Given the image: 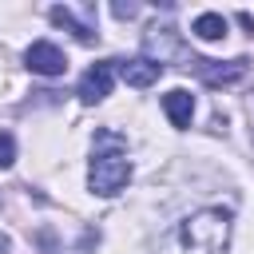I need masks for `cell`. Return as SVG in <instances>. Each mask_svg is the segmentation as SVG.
<instances>
[{
    "label": "cell",
    "instance_id": "10",
    "mask_svg": "<svg viewBox=\"0 0 254 254\" xmlns=\"http://www.w3.org/2000/svg\"><path fill=\"white\" fill-rule=\"evenodd\" d=\"M226 32H230L226 16H218V12H202V16H194V36H198V40H222Z\"/></svg>",
    "mask_w": 254,
    "mask_h": 254
},
{
    "label": "cell",
    "instance_id": "6",
    "mask_svg": "<svg viewBox=\"0 0 254 254\" xmlns=\"http://www.w3.org/2000/svg\"><path fill=\"white\" fill-rule=\"evenodd\" d=\"M194 64V71H198V79L202 83H210V87H218V83H234V79H242L246 75V60H190Z\"/></svg>",
    "mask_w": 254,
    "mask_h": 254
},
{
    "label": "cell",
    "instance_id": "3",
    "mask_svg": "<svg viewBox=\"0 0 254 254\" xmlns=\"http://www.w3.org/2000/svg\"><path fill=\"white\" fill-rule=\"evenodd\" d=\"M111 83H115V60H99L95 67H87V71H83V79H79L75 95H79L83 103H99V99H107V95H111Z\"/></svg>",
    "mask_w": 254,
    "mask_h": 254
},
{
    "label": "cell",
    "instance_id": "2",
    "mask_svg": "<svg viewBox=\"0 0 254 254\" xmlns=\"http://www.w3.org/2000/svg\"><path fill=\"white\" fill-rule=\"evenodd\" d=\"M179 238H183V246H194V250H222L230 238V214L226 210H198L179 226Z\"/></svg>",
    "mask_w": 254,
    "mask_h": 254
},
{
    "label": "cell",
    "instance_id": "8",
    "mask_svg": "<svg viewBox=\"0 0 254 254\" xmlns=\"http://www.w3.org/2000/svg\"><path fill=\"white\" fill-rule=\"evenodd\" d=\"M159 64H151L147 56H135V60H127V64H119V75L131 83V87H151L155 79H159Z\"/></svg>",
    "mask_w": 254,
    "mask_h": 254
},
{
    "label": "cell",
    "instance_id": "12",
    "mask_svg": "<svg viewBox=\"0 0 254 254\" xmlns=\"http://www.w3.org/2000/svg\"><path fill=\"white\" fill-rule=\"evenodd\" d=\"M111 12H115L119 20H131V16L139 12V4H123V0H119V4H111Z\"/></svg>",
    "mask_w": 254,
    "mask_h": 254
},
{
    "label": "cell",
    "instance_id": "9",
    "mask_svg": "<svg viewBox=\"0 0 254 254\" xmlns=\"http://www.w3.org/2000/svg\"><path fill=\"white\" fill-rule=\"evenodd\" d=\"M48 16H52V24L67 28L79 44H91V40H95V28H91V24H83V20H75V16H71V8H64V4H60V8H52Z\"/></svg>",
    "mask_w": 254,
    "mask_h": 254
},
{
    "label": "cell",
    "instance_id": "11",
    "mask_svg": "<svg viewBox=\"0 0 254 254\" xmlns=\"http://www.w3.org/2000/svg\"><path fill=\"white\" fill-rule=\"evenodd\" d=\"M12 163H16V139L8 131H0V171L12 167Z\"/></svg>",
    "mask_w": 254,
    "mask_h": 254
},
{
    "label": "cell",
    "instance_id": "4",
    "mask_svg": "<svg viewBox=\"0 0 254 254\" xmlns=\"http://www.w3.org/2000/svg\"><path fill=\"white\" fill-rule=\"evenodd\" d=\"M24 64H28V71H36V75H64V67H67V56H64L56 44H48V40H36V44L24 52Z\"/></svg>",
    "mask_w": 254,
    "mask_h": 254
},
{
    "label": "cell",
    "instance_id": "5",
    "mask_svg": "<svg viewBox=\"0 0 254 254\" xmlns=\"http://www.w3.org/2000/svg\"><path fill=\"white\" fill-rule=\"evenodd\" d=\"M143 52H147V60L151 64H167L171 56H179L183 52V40H179V32L175 28H151L147 36H143Z\"/></svg>",
    "mask_w": 254,
    "mask_h": 254
},
{
    "label": "cell",
    "instance_id": "7",
    "mask_svg": "<svg viewBox=\"0 0 254 254\" xmlns=\"http://www.w3.org/2000/svg\"><path fill=\"white\" fill-rule=\"evenodd\" d=\"M163 111H167V119H171L175 127H190L194 95H190V91H183V87H171V91L163 95Z\"/></svg>",
    "mask_w": 254,
    "mask_h": 254
},
{
    "label": "cell",
    "instance_id": "13",
    "mask_svg": "<svg viewBox=\"0 0 254 254\" xmlns=\"http://www.w3.org/2000/svg\"><path fill=\"white\" fill-rule=\"evenodd\" d=\"M4 250H8V238H4V234H0V254H4Z\"/></svg>",
    "mask_w": 254,
    "mask_h": 254
},
{
    "label": "cell",
    "instance_id": "1",
    "mask_svg": "<svg viewBox=\"0 0 254 254\" xmlns=\"http://www.w3.org/2000/svg\"><path fill=\"white\" fill-rule=\"evenodd\" d=\"M99 147H107V151H95V155H91L87 187H91V194L111 198V194H119V190L127 187V179H131V159H127V151L119 147V139L107 135V131L99 135Z\"/></svg>",
    "mask_w": 254,
    "mask_h": 254
}]
</instances>
